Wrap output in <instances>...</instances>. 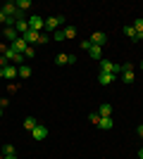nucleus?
Wrapping results in <instances>:
<instances>
[{"label": "nucleus", "instance_id": "f257e3e1", "mask_svg": "<svg viewBox=\"0 0 143 159\" xmlns=\"http://www.w3.org/2000/svg\"><path fill=\"white\" fill-rule=\"evenodd\" d=\"M2 57H5V60L10 62V64H24V62H26V57H24V55H21V52H17L14 48H7Z\"/></svg>", "mask_w": 143, "mask_h": 159}, {"label": "nucleus", "instance_id": "f03ea898", "mask_svg": "<svg viewBox=\"0 0 143 159\" xmlns=\"http://www.w3.org/2000/svg\"><path fill=\"white\" fill-rule=\"evenodd\" d=\"M29 29L41 33L43 29H45V19H43L41 14H31V17H29Z\"/></svg>", "mask_w": 143, "mask_h": 159}, {"label": "nucleus", "instance_id": "7ed1b4c3", "mask_svg": "<svg viewBox=\"0 0 143 159\" xmlns=\"http://www.w3.org/2000/svg\"><path fill=\"white\" fill-rule=\"evenodd\" d=\"M100 71L102 74H119L122 71V64H115L110 60H100Z\"/></svg>", "mask_w": 143, "mask_h": 159}, {"label": "nucleus", "instance_id": "20e7f679", "mask_svg": "<svg viewBox=\"0 0 143 159\" xmlns=\"http://www.w3.org/2000/svg\"><path fill=\"white\" fill-rule=\"evenodd\" d=\"M0 12H5L7 17H10V19H19L21 14H19V10H17V5H14V2H5V5H0Z\"/></svg>", "mask_w": 143, "mask_h": 159}, {"label": "nucleus", "instance_id": "39448f33", "mask_svg": "<svg viewBox=\"0 0 143 159\" xmlns=\"http://www.w3.org/2000/svg\"><path fill=\"white\" fill-rule=\"evenodd\" d=\"M62 24H64V17H50V19H45V31L55 33V31H60Z\"/></svg>", "mask_w": 143, "mask_h": 159}, {"label": "nucleus", "instance_id": "423d86ee", "mask_svg": "<svg viewBox=\"0 0 143 159\" xmlns=\"http://www.w3.org/2000/svg\"><path fill=\"white\" fill-rule=\"evenodd\" d=\"M119 76H122V81L124 83H134V66L131 64H122V71H119Z\"/></svg>", "mask_w": 143, "mask_h": 159}, {"label": "nucleus", "instance_id": "0eeeda50", "mask_svg": "<svg viewBox=\"0 0 143 159\" xmlns=\"http://www.w3.org/2000/svg\"><path fill=\"white\" fill-rule=\"evenodd\" d=\"M31 135H34V140H45V135H48V126H45V124H36V128L31 131Z\"/></svg>", "mask_w": 143, "mask_h": 159}, {"label": "nucleus", "instance_id": "6e6552de", "mask_svg": "<svg viewBox=\"0 0 143 159\" xmlns=\"http://www.w3.org/2000/svg\"><path fill=\"white\" fill-rule=\"evenodd\" d=\"M76 62V57L74 55H67V52H62V55H57V57H55V64H74Z\"/></svg>", "mask_w": 143, "mask_h": 159}, {"label": "nucleus", "instance_id": "1a4fd4ad", "mask_svg": "<svg viewBox=\"0 0 143 159\" xmlns=\"http://www.w3.org/2000/svg\"><path fill=\"white\" fill-rule=\"evenodd\" d=\"M91 43H93V45H98V48H102L105 43H107V36H105L102 31H95L93 36H91Z\"/></svg>", "mask_w": 143, "mask_h": 159}, {"label": "nucleus", "instance_id": "9d476101", "mask_svg": "<svg viewBox=\"0 0 143 159\" xmlns=\"http://www.w3.org/2000/svg\"><path fill=\"white\" fill-rule=\"evenodd\" d=\"M117 81V74H98V83H102V86H110V83H115Z\"/></svg>", "mask_w": 143, "mask_h": 159}, {"label": "nucleus", "instance_id": "9b49d317", "mask_svg": "<svg viewBox=\"0 0 143 159\" xmlns=\"http://www.w3.org/2000/svg\"><path fill=\"white\" fill-rule=\"evenodd\" d=\"M112 126H115L112 116H100V121H98V128H100V131H112Z\"/></svg>", "mask_w": 143, "mask_h": 159}, {"label": "nucleus", "instance_id": "f8f14e48", "mask_svg": "<svg viewBox=\"0 0 143 159\" xmlns=\"http://www.w3.org/2000/svg\"><path fill=\"white\" fill-rule=\"evenodd\" d=\"M14 29H17V33H21V36H24V33L29 31V19H24V17H19V19L14 21Z\"/></svg>", "mask_w": 143, "mask_h": 159}, {"label": "nucleus", "instance_id": "ddd939ff", "mask_svg": "<svg viewBox=\"0 0 143 159\" xmlns=\"http://www.w3.org/2000/svg\"><path fill=\"white\" fill-rule=\"evenodd\" d=\"M21 38L26 40L29 45H34V43H38V38H41V33H38V31H31V29H29V31L24 33V36H21Z\"/></svg>", "mask_w": 143, "mask_h": 159}, {"label": "nucleus", "instance_id": "4468645a", "mask_svg": "<svg viewBox=\"0 0 143 159\" xmlns=\"http://www.w3.org/2000/svg\"><path fill=\"white\" fill-rule=\"evenodd\" d=\"M17 76H19V66H14V64H7V66H5V79L14 81Z\"/></svg>", "mask_w": 143, "mask_h": 159}, {"label": "nucleus", "instance_id": "2eb2a0df", "mask_svg": "<svg viewBox=\"0 0 143 159\" xmlns=\"http://www.w3.org/2000/svg\"><path fill=\"white\" fill-rule=\"evenodd\" d=\"M2 36H5V38L10 40V43H14V40L19 38V33H17V29H14V26H5V31H2Z\"/></svg>", "mask_w": 143, "mask_h": 159}, {"label": "nucleus", "instance_id": "dca6fc26", "mask_svg": "<svg viewBox=\"0 0 143 159\" xmlns=\"http://www.w3.org/2000/svg\"><path fill=\"white\" fill-rule=\"evenodd\" d=\"M10 48H14L17 52H21V55H24V50H26V48H29V43H26V40H24V38H21V36H19V38L14 40V43H12V45H10Z\"/></svg>", "mask_w": 143, "mask_h": 159}, {"label": "nucleus", "instance_id": "f3484780", "mask_svg": "<svg viewBox=\"0 0 143 159\" xmlns=\"http://www.w3.org/2000/svg\"><path fill=\"white\" fill-rule=\"evenodd\" d=\"M88 55H91V60H102V48H98V45H93V43H91Z\"/></svg>", "mask_w": 143, "mask_h": 159}, {"label": "nucleus", "instance_id": "a211bd4d", "mask_svg": "<svg viewBox=\"0 0 143 159\" xmlns=\"http://www.w3.org/2000/svg\"><path fill=\"white\" fill-rule=\"evenodd\" d=\"M98 114H100V116H112V105H107V102H105V105H100Z\"/></svg>", "mask_w": 143, "mask_h": 159}, {"label": "nucleus", "instance_id": "6ab92c4d", "mask_svg": "<svg viewBox=\"0 0 143 159\" xmlns=\"http://www.w3.org/2000/svg\"><path fill=\"white\" fill-rule=\"evenodd\" d=\"M36 124H38V121H36L34 116H26V119H24V128H26L29 133H31V131L36 128Z\"/></svg>", "mask_w": 143, "mask_h": 159}, {"label": "nucleus", "instance_id": "aec40b11", "mask_svg": "<svg viewBox=\"0 0 143 159\" xmlns=\"http://www.w3.org/2000/svg\"><path fill=\"white\" fill-rule=\"evenodd\" d=\"M29 76H31V66H29V64H21L19 66V79H29Z\"/></svg>", "mask_w": 143, "mask_h": 159}, {"label": "nucleus", "instance_id": "412c9836", "mask_svg": "<svg viewBox=\"0 0 143 159\" xmlns=\"http://www.w3.org/2000/svg\"><path fill=\"white\" fill-rule=\"evenodd\" d=\"M122 31H124V36H126V38H134V40H136V29H134V26H124Z\"/></svg>", "mask_w": 143, "mask_h": 159}, {"label": "nucleus", "instance_id": "4be33fe9", "mask_svg": "<svg viewBox=\"0 0 143 159\" xmlns=\"http://www.w3.org/2000/svg\"><path fill=\"white\" fill-rule=\"evenodd\" d=\"M62 33H64V38H74V36H76V29L74 26H64V29H62Z\"/></svg>", "mask_w": 143, "mask_h": 159}, {"label": "nucleus", "instance_id": "5701e85b", "mask_svg": "<svg viewBox=\"0 0 143 159\" xmlns=\"http://www.w3.org/2000/svg\"><path fill=\"white\" fill-rule=\"evenodd\" d=\"M14 5H17V10H19V12H24V10H29V7H31V2H29V0H19V2H14Z\"/></svg>", "mask_w": 143, "mask_h": 159}, {"label": "nucleus", "instance_id": "b1692460", "mask_svg": "<svg viewBox=\"0 0 143 159\" xmlns=\"http://www.w3.org/2000/svg\"><path fill=\"white\" fill-rule=\"evenodd\" d=\"M7 154H17L14 152V145H5L2 147V157H7Z\"/></svg>", "mask_w": 143, "mask_h": 159}, {"label": "nucleus", "instance_id": "393cba45", "mask_svg": "<svg viewBox=\"0 0 143 159\" xmlns=\"http://www.w3.org/2000/svg\"><path fill=\"white\" fill-rule=\"evenodd\" d=\"M131 26L136 29V33H143V19H136L134 24H131Z\"/></svg>", "mask_w": 143, "mask_h": 159}, {"label": "nucleus", "instance_id": "a878e982", "mask_svg": "<svg viewBox=\"0 0 143 159\" xmlns=\"http://www.w3.org/2000/svg\"><path fill=\"white\" fill-rule=\"evenodd\" d=\"M88 119H91V124H95V126H98V121H100V114H98V112H91Z\"/></svg>", "mask_w": 143, "mask_h": 159}, {"label": "nucleus", "instance_id": "bb28decb", "mask_svg": "<svg viewBox=\"0 0 143 159\" xmlns=\"http://www.w3.org/2000/svg\"><path fill=\"white\" fill-rule=\"evenodd\" d=\"M34 55H36V50H34V48H26V50H24V57H26V60H31Z\"/></svg>", "mask_w": 143, "mask_h": 159}, {"label": "nucleus", "instance_id": "cd10ccee", "mask_svg": "<svg viewBox=\"0 0 143 159\" xmlns=\"http://www.w3.org/2000/svg\"><path fill=\"white\" fill-rule=\"evenodd\" d=\"M53 38H55V40H64V33H62V29H60V31H55V33H53Z\"/></svg>", "mask_w": 143, "mask_h": 159}, {"label": "nucleus", "instance_id": "c85d7f7f", "mask_svg": "<svg viewBox=\"0 0 143 159\" xmlns=\"http://www.w3.org/2000/svg\"><path fill=\"white\" fill-rule=\"evenodd\" d=\"M48 40H50V36H48V33H41V38H38V43H48Z\"/></svg>", "mask_w": 143, "mask_h": 159}, {"label": "nucleus", "instance_id": "c756f323", "mask_svg": "<svg viewBox=\"0 0 143 159\" xmlns=\"http://www.w3.org/2000/svg\"><path fill=\"white\" fill-rule=\"evenodd\" d=\"M7 64H10V62H7V60H5V57H0V69H5V66H7Z\"/></svg>", "mask_w": 143, "mask_h": 159}, {"label": "nucleus", "instance_id": "7c9ffc66", "mask_svg": "<svg viewBox=\"0 0 143 159\" xmlns=\"http://www.w3.org/2000/svg\"><path fill=\"white\" fill-rule=\"evenodd\" d=\"M0 159H17V154H7V157H2V154H0Z\"/></svg>", "mask_w": 143, "mask_h": 159}, {"label": "nucleus", "instance_id": "2f4dec72", "mask_svg": "<svg viewBox=\"0 0 143 159\" xmlns=\"http://www.w3.org/2000/svg\"><path fill=\"white\" fill-rule=\"evenodd\" d=\"M136 133H138V135H141V138H143V124H141V126L136 128Z\"/></svg>", "mask_w": 143, "mask_h": 159}, {"label": "nucleus", "instance_id": "473e14b6", "mask_svg": "<svg viewBox=\"0 0 143 159\" xmlns=\"http://www.w3.org/2000/svg\"><path fill=\"white\" fill-rule=\"evenodd\" d=\"M138 159H143V147H141V150H138Z\"/></svg>", "mask_w": 143, "mask_h": 159}, {"label": "nucleus", "instance_id": "72a5a7b5", "mask_svg": "<svg viewBox=\"0 0 143 159\" xmlns=\"http://www.w3.org/2000/svg\"><path fill=\"white\" fill-rule=\"evenodd\" d=\"M0 79H5V69H0Z\"/></svg>", "mask_w": 143, "mask_h": 159}, {"label": "nucleus", "instance_id": "f704fd0d", "mask_svg": "<svg viewBox=\"0 0 143 159\" xmlns=\"http://www.w3.org/2000/svg\"><path fill=\"white\" fill-rule=\"evenodd\" d=\"M138 66H141V71H143V62H141V64H138Z\"/></svg>", "mask_w": 143, "mask_h": 159}, {"label": "nucleus", "instance_id": "c9c22d12", "mask_svg": "<svg viewBox=\"0 0 143 159\" xmlns=\"http://www.w3.org/2000/svg\"><path fill=\"white\" fill-rule=\"evenodd\" d=\"M0 116H2V107H0Z\"/></svg>", "mask_w": 143, "mask_h": 159}]
</instances>
